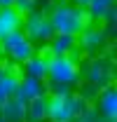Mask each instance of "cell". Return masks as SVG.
<instances>
[{"label":"cell","instance_id":"obj_20","mask_svg":"<svg viewBox=\"0 0 117 122\" xmlns=\"http://www.w3.org/2000/svg\"><path fill=\"white\" fill-rule=\"evenodd\" d=\"M68 2H73V5H77V7H87L89 0H68Z\"/></svg>","mask_w":117,"mask_h":122},{"label":"cell","instance_id":"obj_22","mask_svg":"<svg viewBox=\"0 0 117 122\" xmlns=\"http://www.w3.org/2000/svg\"><path fill=\"white\" fill-rule=\"evenodd\" d=\"M2 68H5V66H0V73H2Z\"/></svg>","mask_w":117,"mask_h":122},{"label":"cell","instance_id":"obj_3","mask_svg":"<svg viewBox=\"0 0 117 122\" xmlns=\"http://www.w3.org/2000/svg\"><path fill=\"white\" fill-rule=\"evenodd\" d=\"M80 80L96 85L98 89L115 85V61L108 54H94L80 61Z\"/></svg>","mask_w":117,"mask_h":122},{"label":"cell","instance_id":"obj_6","mask_svg":"<svg viewBox=\"0 0 117 122\" xmlns=\"http://www.w3.org/2000/svg\"><path fill=\"white\" fill-rule=\"evenodd\" d=\"M75 40H77V49L82 52V56L103 54L105 47H108V30L103 26H98L96 21H91L75 35Z\"/></svg>","mask_w":117,"mask_h":122},{"label":"cell","instance_id":"obj_17","mask_svg":"<svg viewBox=\"0 0 117 122\" xmlns=\"http://www.w3.org/2000/svg\"><path fill=\"white\" fill-rule=\"evenodd\" d=\"M77 85H80L77 94H80L87 103H94V99H96V94H98V87H96V85H91V82H84V80H80Z\"/></svg>","mask_w":117,"mask_h":122},{"label":"cell","instance_id":"obj_7","mask_svg":"<svg viewBox=\"0 0 117 122\" xmlns=\"http://www.w3.org/2000/svg\"><path fill=\"white\" fill-rule=\"evenodd\" d=\"M21 30L28 35L33 42H40V45H44L54 35L49 16L44 14V12H40V10H33L28 14H24V26H21Z\"/></svg>","mask_w":117,"mask_h":122},{"label":"cell","instance_id":"obj_14","mask_svg":"<svg viewBox=\"0 0 117 122\" xmlns=\"http://www.w3.org/2000/svg\"><path fill=\"white\" fill-rule=\"evenodd\" d=\"M24 122H47V94L26 101V117Z\"/></svg>","mask_w":117,"mask_h":122},{"label":"cell","instance_id":"obj_8","mask_svg":"<svg viewBox=\"0 0 117 122\" xmlns=\"http://www.w3.org/2000/svg\"><path fill=\"white\" fill-rule=\"evenodd\" d=\"M94 108L105 120H117V89H115V85H108V87L98 89L96 99H94Z\"/></svg>","mask_w":117,"mask_h":122},{"label":"cell","instance_id":"obj_4","mask_svg":"<svg viewBox=\"0 0 117 122\" xmlns=\"http://www.w3.org/2000/svg\"><path fill=\"white\" fill-rule=\"evenodd\" d=\"M47 87L49 85H66L77 87L80 82V61H75L70 54L66 56H47Z\"/></svg>","mask_w":117,"mask_h":122},{"label":"cell","instance_id":"obj_10","mask_svg":"<svg viewBox=\"0 0 117 122\" xmlns=\"http://www.w3.org/2000/svg\"><path fill=\"white\" fill-rule=\"evenodd\" d=\"M44 94H47V82H44V80L33 77V75L19 77L16 96H19L21 101H30V99H38V96H44Z\"/></svg>","mask_w":117,"mask_h":122},{"label":"cell","instance_id":"obj_5","mask_svg":"<svg viewBox=\"0 0 117 122\" xmlns=\"http://www.w3.org/2000/svg\"><path fill=\"white\" fill-rule=\"evenodd\" d=\"M0 52H2V56L10 61V63L21 66L28 56L35 54V42L21 28H16L12 33H7L5 38H0Z\"/></svg>","mask_w":117,"mask_h":122},{"label":"cell","instance_id":"obj_2","mask_svg":"<svg viewBox=\"0 0 117 122\" xmlns=\"http://www.w3.org/2000/svg\"><path fill=\"white\" fill-rule=\"evenodd\" d=\"M89 103L77 92H47V122H70Z\"/></svg>","mask_w":117,"mask_h":122},{"label":"cell","instance_id":"obj_9","mask_svg":"<svg viewBox=\"0 0 117 122\" xmlns=\"http://www.w3.org/2000/svg\"><path fill=\"white\" fill-rule=\"evenodd\" d=\"M75 47H77L75 35H68V33H54V35L44 42V56H66V54L73 52Z\"/></svg>","mask_w":117,"mask_h":122},{"label":"cell","instance_id":"obj_19","mask_svg":"<svg viewBox=\"0 0 117 122\" xmlns=\"http://www.w3.org/2000/svg\"><path fill=\"white\" fill-rule=\"evenodd\" d=\"M12 7H14L19 14H28V12H33V10L40 7V0H14Z\"/></svg>","mask_w":117,"mask_h":122},{"label":"cell","instance_id":"obj_13","mask_svg":"<svg viewBox=\"0 0 117 122\" xmlns=\"http://www.w3.org/2000/svg\"><path fill=\"white\" fill-rule=\"evenodd\" d=\"M21 26H24V14H19L14 7H0V38Z\"/></svg>","mask_w":117,"mask_h":122},{"label":"cell","instance_id":"obj_12","mask_svg":"<svg viewBox=\"0 0 117 122\" xmlns=\"http://www.w3.org/2000/svg\"><path fill=\"white\" fill-rule=\"evenodd\" d=\"M16 87H19V73L16 68H2L0 73V103H5L7 99L16 96Z\"/></svg>","mask_w":117,"mask_h":122},{"label":"cell","instance_id":"obj_11","mask_svg":"<svg viewBox=\"0 0 117 122\" xmlns=\"http://www.w3.org/2000/svg\"><path fill=\"white\" fill-rule=\"evenodd\" d=\"M0 117L5 122H24V117H26V101H21L19 96L7 99L5 103H0Z\"/></svg>","mask_w":117,"mask_h":122},{"label":"cell","instance_id":"obj_18","mask_svg":"<svg viewBox=\"0 0 117 122\" xmlns=\"http://www.w3.org/2000/svg\"><path fill=\"white\" fill-rule=\"evenodd\" d=\"M70 122H103V117L98 115V110L89 103V106L84 108V110H82V113H80L75 120H70Z\"/></svg>","mask_w":117,"mask_h":122},{"label":"cell","instance_id":"obj_21","mask_svg":"<svg viewBox=\"0 0 117 122\" xmlns=\"http://www.w3.org/2000/svg\"><path fill=\"white\" fill-rule=\"evenodd\" d=\"M14 0H0V7H12Z\"/></svg>","mask_w":117,"mask_h":122},{"label":"cell","instance_id":"obj_1","mask_svg":"<svg viewBox=\"0 0 117 122\" xmlns=\"http://www.w3.org/2000/svg\"><path fill=\"white\" fill-rule=\"evenodd\" d=\"M47 16H49V21H52L54 33H68V35H77L87 24H91L87 10H84V7H77V5L68 2V0H56V2H52Z\"/></svg>","mask_w":117,"mask_h":122},{"label":"cell","instance_id":"obj_15","mask_svg":"<svg viewBox=\"0 0 117 122\" xmlns=\"http://www.w3.org/2000/svg\"><path fill=\"white\" fill-rule=\"evenodd\" d=\"M21 68H24V73H26V75H33V77L44 80V77H47V56L35 52L33 56H28V59L21 63Z\"/></svg>","mask_w":117,"mask_h":122},{"label":"cell","instance_id":"obj_16","mask_svg":"<svg viewBox=\"0 0 117 122\" xmlns=\"http://www.w3.org/2000/svg\"><path fill=\"white\" fill-rule=\"evenodd\" d=\"M112 7H115V0H89L84 10H87L89 19L98 24V21H103V19H105V14H108Z\"/></svg>","mask_w":117,"mask_h":122}]
</instances>
